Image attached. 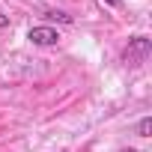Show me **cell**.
Wrapping results in <instances>:
<instances>
[{"label": "cell", "instance_id": "4", "mask_svg": "<svg viewBox=\"0 0 152 152\" xmlns=\"http://www.w3.org/2000/svg\"><path fill=\"white\" fill-rule=\"evenodd\" d=\"M48 18H51V21H60V24H72V15L57 12V9H51V12H48Z\"/></svg>", "mask_w": 152, "mask_h": 152}, {"label": "cell", "instance_id": "6", "mask_svg": "<svg viewBox=\"0 0 152 152\" xmlns=\"http://www.w3.org/2000/svg\"><path fill=\"white\" fill-rule=\"evenodd\" d=\"M0 27H9V18H6L3 12H0Z\"/></svg>", "mask_w": 152, "mask_h": 152}, {"label": "cell", "instance_id": "2", "mask_svg": "<svg viewBox=\"0 0 152 152\" xmlns=\"http://www.w3.org/2000/svg\"><path fill=\"white\" fill-rule=\"evenodd\" d=\"M27 39L33 42V45H39V48H51V45H57L60 42V33L54 30V27H30V33H27Z\"/></svg>", "mask_w": 152, "mask_h": 152}, {"label": "cell", "instance_id": "5", "mask_svg": "<svg viewBox=\"0 0 152 152\" xmlns=\"http://www.w3.org/2000/svg\"><path fill=\"white\" fill-rule=\"evenodd\" d=\"M102 3H107V6H113V9H119V6H122V0H102Z\"/></svg>", "mask_w": 152, "mask_h": 152}, {"label": "cell", "instance_id": "7", "mask_svg": "<svg viewBox=\"0 0 152 152\" xmlns=\"http://www.w3.org/2000/svg\"><path fill=\"white\" fill-rule=\"evenodd\" d=\"M119 152H137V149H119Z\"/></svg>", "mask_w": 152, "mask_h": 152}, {"label": "cell", "instance_id": "3", "mask_svg": "<svg viewBox=\"0 0 152 152\" xmlns=\"http://www.w3.org/2000/svg\"><path fill=\"white\" fill-rule=\"evenodd\" d=\"M137 137H152V119L149 116H143L137 122Z\"/></svg>", "mask_w": 152, "mask_h": 152}, {"label": "cell", "instance_id": "1", "mask_svg": "<svg viewBox=\"0 0 152 152\" xmlns=\"http://www.w3.org/2000/svg\"><path fill=\"white\" fill-rule=\"evenodd\" d=\"M149 54H152V39L149 36H134V39H128V45L122 51V63L128 69H137L149 60Z\"/></svg>", "mask_w": 152, "mask_h": 152}]
</instances>
